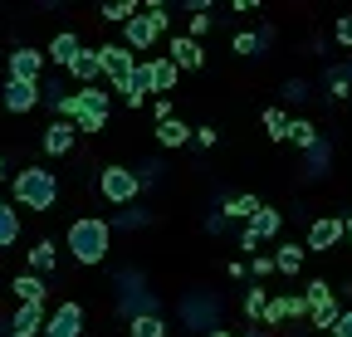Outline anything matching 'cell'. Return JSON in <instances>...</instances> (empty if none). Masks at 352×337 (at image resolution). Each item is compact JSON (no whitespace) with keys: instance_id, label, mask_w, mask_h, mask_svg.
<instances>
[{"instance_id":"obj_1","label":"cell","mask_w":352,"mask_h":337,"mask_svg":"<svg viewBox=\"0 0 352 337\" xmlns=\"http://www.w3.org/2000/svg\"><path fill=\"white\" fill-rule=\"evenodd\" d=\"M64 249L74 255V264H83V269L103 264L108 249H113V220H103V216H78V220L64 230Z\"/></svg>"},{"instance_id":"obj_2","label":"cell","mask_w":352,"mask_h":337,"mask_svg":"<svg viewBox=\"0 0 352 337\" xmlns=\"http://www.w3.org/2000/svg\"><path fill=\"white\" fill-rule=\"evenodd\" d=\"M10 196H15L20 210L50 216V210L59 205V176L50 172V166H20V172L10 176Z\"/></svg>"},{"instance_id":"obj_3","label":"cell","mask_w":352,"mask_h":337,"mask_svg":"<svg viewBox=\"0 0 352 337\" xmlns=\"http://www.w3.org/2000/svg\"><path fill=\"white\" fill-rule=\"evenodd\" d=\"M113 288H118L113 303H118V313H122L127 323H132V318H152V313H162V308H157V288H152L138 269H118V274H113Z\"/></svg>"},{"instance_id":"obj_4","label":"cell","mask_w":352,"mask_h":337,"mask_svg":"<svg viewBox=\"0 0 352 337\" xmlns=\"http://www.w3.org/2000/svg\"><path fill=\"white\" fill-rule=\"evenodd\" d=\"M98 196L108 200V205H138V196H142V181H138V166H118V161H108L103 172H98Z\"/></svg>"},{"instance_id":"obj_5","label":"cell","mask_w":352,"mask_h":337,"mask_svg":"<svg viewBox=\"0 0 352 337\" xmlns=\"http://www.w3.org/2000/svg\"><path fill=\"white\" fill-rule=\"evenodd\" d=\"M166 25H171V15H166V5H147L138 20H132L127 30H122V45L132 49V54H152V45L166 34Z\"/></svg>"},{"instance_id":"obj_6","label":"cell","mask_w":352,"mask_h":337,"mask_svg":"<svg viewBox=\"0 0 352 337\" xmlns=\"http://www.w3.org/2000/svg\"><path fill=\"white\" fill-rule=\"evenodd\" d=\"M44 69H50V54L34 49V45H15L6 54V78H15V83H44L50 78Z\"/></svg>"},{"instance_id":"obj_7","label":"cell","mask_w":352,"mask_h":337,"mask_svg":"<svg viewBox=\"0 0 352 337\" xmlns=\"http://www.w3.org/2000/svg\"><path fill=\"white\" fill-rule=\"evenodd\" d=\"M98 54H103V78L113 83V93H122L127 83L138 78V64H142V59L132 54L122 39H118V45H98Z\"/></svg>"},{"instance_id":"obj_8","label":"cell","mask_w":352,"mask_h":337,"mask_svg":"<svg viewBox=\"0 0 352 337\" xmlns=\"http://www.w3.org/2000/svg\"><path fill=\"white\" fill-rule=\"evenodd\" d=\"M342 240H347L342 216H318V220H308V240H303V249H308V255H328V249H338Z\"/></svg>"},{"instance_id":"obj_9","label":"cell","mask_w":352,"mask_h":337,"mask_svg":"<svg viewBox=\"0 0 352 337\" xmlns=\"http://www.w3.org/2000/svg\"><path fill=\"white\" fill-rule=\"evenodd\" d=\"M83 332H88V313L78 299H64L50 313V327H44V337H83Z\"/></svg>"},{"instance_id":"obj_10","label":"cell","mask_w":352,"mask_h":337,"mask_svg":"<svg viewBox=\"0 0 352 337\" xmlns=\"http://www.w3.org/2000/svg\"><path fill=\"white\" fill-rule=\"evenodd\" d=\"M279 230H284V216H279L274 205H264L259 216H254V220L240 230V249H259L264 240H279Z\"/></svg>"},{"instance_id":"obj_11","label":"cell","mask_w":352,"mask_h":337,"mask_svg":"<svg viewBox=\"0 0 352 337\" xmlns=\"http://www.w3.org/2000/svg\"><path fill=\"white\" fill-rule=\"evenodd\" d=\"M166 59L182 73H201L206 69V49H201V39H191V34H171L166 39Z\"/></svg>"},{"instance_id":"obj_12","label":"cell","mask_w":352,"mask_h":337,"mask_svg":"<svg viewBox=\"0 0 352 337\" xmlns=\"http://www.w3.org/2000/svg\"><path fill=\"white\" fill-rule=\"evenodd\" d=\"M0 103H6V113L25 117V113H34V108L44 103V93H39V83H15V78H6V83H0Z\"/></svg>"},{"instance_id":"obj_13","label":"cell","mask_w":352,"mask_h":337,"mask_svg":"<svg viewBox=\"0 0 352 337\" xmlns=\"http://www.w3.org/2000/svg\"><path fill=\"white\" fill-rule=\"evenodd\" d=\"M182 318H186L191 327H206V337L220 327V308H215V299H210V293H186V303H182Z\"/></svg>"},{"instance_id":"obj_14","label":"cell","mask_w":352,"mask_h":337,"mask_svg":"<svg viewBox=\"0 0 352 337\" xmlns=\"http://www.w3.org/2000/svg\"><path fill=\"white\" fill-rule=\"evenodd\" d=\"M74 142H78V128L69 117H54L50 128L39 132V147H44V156H69L74 152Z\"/></svg>"},{"instance_id":"obj_15","label":"cell","mask_w":352,"mask_h":337,"mask_svg":"<svg viewBox=\"0 0 352 337\" xmlns=\"http://www.w3.org/2000/svg\"><path fill=\"white\" fill-rule=\"evenodd\" d=\"M294 318H314L308 299H303V293H279V299H270V313H264V327H279V323H294Z\"/></svg>"},{"instance_id":"obj_16","label":"cell","mask_w":352,"mask_h":337,"mask_svg":"<svg viewBox=\"0 0 352 337\" xmlns=\"http://www.w3.org/2000/svg\"><path fill=\"white\" fill-rule=\"evenodd\" d=\"M44 327H50L44 303H15V313H10V337H44Z\"/></svg>"},{"instance_id":"obj_17","label":"cell","mask_w":352,"mask_h":337,"mask_svg":"<svg viewBox=\"0 0 352 337\" xmlns=\"http://www.w3.org/2000/svg\"><path fill=\"white\" fill-rule=\"evenodd\" d=\"M44 54H50V64H54L59 73H69V69L78 64V54H83V39H78V30H59V34L50 39V49H44Z\"/></svg>"},{"instance_id":"obj_18","label":"cell","mask_w":352,"mask_h":337,"mask_svg":"<svg viewBox=\"0 0 352 337\" xmlns=\"http://www.w3.org/2000/svg\"><path fill=\"white\" fill-rule=\"evenodd\" d=\"M25 264H30V274L50 279V274H54V264H59V244H54L50 235H39V240L25 249Z\"/></svg>"},{"instance_id":"obj_19","label":"cell","mask_w":352,"mask_h":337,"mask_svg":"<svg viewBox=\"0 0 352 337\" xmlns=\"http://www.w3.org/2000/svg\"><path fill=\"white\" fill-rule=\"evenodd\" d=\"M69 78L78 83V89H94V83L103 78V54H98L94 45H83V54H78V64L69 69Z\"/></svg>"},{"instance_id":"obj_20","label":"cell","mask_w":352,"mask_h":337,"mask_svg":"<svg viewBox=\"0 0 352 337\" xmlns=\"http://www.w3.org/2000/svg\"><path fill=\"white\" fill-rule=\"evenodd\" d=\"M270 45H274V30H270V25H259V30H245V34H235V45H230V49H235L240 59H259V54L270 49Z\"/></svg>"},{"instance_id":"obj_21","label":"cell","mask_w":352,"mask_h":337,"mask_svg":"<svg viewBox=\"0 0 352 337\" xmlns=\"http://www.w3.org/2000/svg\"><path fill=\"white\" fill-rule=\"evenodd\" d=\"M10 293H15V303H44L50 299V283H44L39 274H15V283H10Z\"/></svg>"},{"instance_id":"obj_22","label":"cell","mask_w":352,"mask_h":337,"mask_svg":"<svg viewBox=\"0 0 352 337\" xmlns=\"http://www.w3.org/2000/svg\"><path fill=\"white\" fill-rule=\"evenodd\" d=\"M186 142H196L191 122H182V117H171V122H157V147L176 152V147H186Z\"/></svg>"},{"instance_id":"obj_23","label":"cell","mask_w":352,"mask_h":337,"mask_svg":"<svg viewBox=\"0 0 352 337\" xmlns=\"http://www.w3.org/2000/svg\"><path fill=\"white\" fill-rule=\"evenodd\" d=\"M220 210H226V220H245V225H250V220L259 216V210H264V200H259L254 191H240V196H230Z\"/></svg>"},{"instance_id":"obj_24","label":"cell","mask_w":352,"mask_h":337,"mask_svg":"<svg viewBox=\"0 0 352 337\" xmlns=\"http://www.w3.org/2000/svg\"><path fill=\"white\" fill-rule=\"evenodd\" d=\"M274 269H279L284 279H298V269H303V244H298V240L274 244Z\"/></svg>"},{"instance_id":"obj_25","label":"cell","mask_w":352,"mask_h":337,"mask_svg":"<svg viewBox=\"0 0 352 337\" xmlns=\"http://www.w3.org/2000/svg\"><path fill=\"white\" fill-rule=\"evenodd\" d=\"M39 93H44V108H50L54 117H59V113H64V103L74 98V93H69V78H64V73H50V78L39 83Z\"/></svg>"},{"instance_id":"obj_26","label":"cell","mask_w":352,"mask_h":337,"mask_svg":"<svg viewBox=\"0 0 352 337\" xmlns=\"http://www.w3.org/2000/svg\"><path fill=\"white\" fill-rule=\"evenodd\" d=\"M259 122H264V132H270V142H289V137H294V117H289L279 103H274V108H264Z\"/></svg>"},{"instance_id":"obj_27","label":"cell","mask_w":352,"mask_h":337,"mask_svg":"<svg viewBox=\"0 0 352 337\" xmlns=\"http://www.w3.org/2000/svg\"><path fill=\"white\" fill-rule=\"evenodd\" d=\"M240 313H245V323L264 327V313H270V293H264L259 283H250V288H245V303H240Z\"/></svg>"},{"instance_id":"obj_28","label":"cell","mask_w":352,"mask_h":337,"mask_svg":"<svg viewBox=\"0 0 352 337\" xmlns=\"http://www.w3.org/2000/svg\"><path fill=\"white\" fill-rule=\"evenodd\" d=\"M20 244V205L15 200H0V249Z\"/></svg>"},{"instance_id":"obj_29","label":"cell","mask_w":352,"mask_h":337,"mask_svg":"<svg viewBox=\"0 0 352 337\" xmlns=\"http://www.w3.org/2000/svg\"><path fill=\"white\" fill-rule=\"evenodd\" d=\"M323 83H328V98H347V93H352V59H347V64H333V69L323 73Z\"/></svg>"},{"instance_id":"obj_30","label":"cell","mask_w":352,"mask_h":337,"mask_svg":"<svg viewBox=\"0 0 352 337\" xmlns=\"http://www.w3.org/2000/svg\"><path fill=\"white\" fill-rule=\"evenodd\" d=\"M138 15H142L138 0H108V5H103V20H108V25H122V30L138 20Z\"/></svg>"},{"instance_id":"obj_31","label":"cell","mask_w":352,"mask_h":337,"mask_svg":"<svg viewBox=\"0 0 352 337\" xmlns=\"http://www.w3.org/2000/svg\"><path fill=\"white\" fill-rule=\"evenodd\" d=\"M127 337H166V318H162V313L132 318V323H127Z\"/></svg>"},{"instance_id":"obj_32","label":"cell","mask_w":352,"mask_h":337,"mask_svg":"<svg viewBox=\"0 0 352 337\" xmlns=\"http://www.w3.org/2000/svg\"><path fill=\"white\" fill-rule=\"evenodd\" d=\"M289 142H294V147H303V152H314V147L323 142V132H318L308 117H294V137H289Z\"/></svg>"},{"instance_id":"obj_33","label":"cell","mask_w":352,"mask_h":337,"mask_svg":"<svg viewBox=\"0 0 352 337\" xmlns=\"http://www.w3.org/2000/svg\"><path fill=\"white\" fill-rule=\"evenodd\" d=\"M142 225H152V210L142 205H127L122 216H113V230H142Z\"/></svg>"},{"instance_id":"obj_34","label":"cell","mask_w":352,"mask_h":337,"mask_svg":"<svg viewBox=\"0 0 352 337\" xmlns=\"http://www.w3.org/2000/svg\"><path fill=\"white\" fill-rule=\"evenodd\" d=\"M328 156H333V152H328V142H318L314 152H303V166H308L303 176H314V181H318V176L328 172Z\"/></svg>"},{"instance_id":"obj_35","label":"cell","mask_w":352,"mask_h":337,"mask_svg":"<svg viewBox=\"0 0 352 337\" xmlns=\"http://www.w3.org/2000/svg\"><path fill=\"white\" fill-rule=\"evenodd\" d=\"M162 176H166V161H162V156H142V161H138V181H142V186H157Z\"/></svg>"},{"instance_id":"obj_36","label":"cell","mask_w":352,"mask_h":337,"mask_svg":"<svg viewBox=\"0 0 352 337\" xmlns=\"http://www.w3.org/2000/svg\"><path fill=\"white\" fill-rule=\"evenodd\" d=\"M308 308H323V303H333V288H328V279H308Z\"/></svg>"},{"instance_id":"obj_37","label":"cell","mask_w":352,"mask_h":337,"mask_svg":"<svg viewBox=\"0 0 352 337\" xmlns=\"http://www.w3.org/2000/svg\"><path fill=\"white\" fill-rule=\"evenodd\" d=\"M279 98H284V103H303V98H308V78H289L284 89H279Z\"/></svg>"},{"instance_id":"obj_38","label":"cell","mask_w":352,"mask_h":337,"mask_svg":"<svg viewBox=\"0 0 352 337\" xmlns=\"http://www.w3.org/2000/svg\"><path fill=\"white\" fill-rule=\"evenodd\" d=\"M270 274H279V269H274V255H254V259H250V279H254V283L270 279Z\"/></svg>"},{"instance_id":"obj_39","label":"cell","mask_w":352,"mask_h":337,"mask_svg":"<svg viewBox=\"0 0 352 337\" xmlns=\"http://www.w3.org/2000/svg\"><path fill=\"white\" fill-rule=\"evenodd\" d=\"M333 39L342 49H352V15H338V25H333Z\"/></svg>"},{"instance_id":"obj_40","label":"cell","mask_w":352,"mask_h":337,"mask_svg":"<svg viewBox=\"0 0 352 337\" xmlns=\"http://www.w3.org/2000/svg\"><path fill=\"white\" fill-rule=\"evenodd\" d=\"M215 142H220V132L210 128V122H201V128H196V147H201V152H210Z\"/></svg>"},{"instance_id":"obj_41","label":"cell","mask_w":352,"mask_h":337,"mask_svg":"<svg viewBox=\"0 0 352 337\" xmlns=\"http://www.w3.org/2000/svg\"><path fill=\"white\" fill-rule=\"evenodd\" d=\"M226 210H210V216H206V235H226Z\"/></svg>"},{"instance_id":"obj_42","label":"cell","mask_w":352,"mask_h":337,"mask_svg":"<svg viewBox=\"0 0 352 337\" xmlns=\"http://www.w3.org/2000/svg\"><path fill=\"white\" fill-rule=\"evenodd\" d=\"M152 117H157V122H171V117H176V113H171V98H157V103H152Z\"/></svg>"},{"instance_id":"obj_43","label":"cell","mask_w":352,"mask_h":337,"mask_svg":"<svg viewBox=\"0 0 352 337\" xmlns=\"http://www.w3.org/2000/svg\"><path fill=\"white\" fill-rule=\"evenodd\" d=\"M210 30V15H191V39H201Z\"/></svg>"},{"instance_id":"obj_44","label":"cell","mask_w":352,"mask_h":337,"mask_svg":"<svg viewBox=\"0 0 352 337\" xmlns=\"http://www.w3.org/2000/svg\"><path fill=\"white\" fill-rule=\"evenodd\" d=\"M333 337H352V308L338 318V327H333Z\"/></svg>"},{"instance_id":"obj_45","label":"cell","mask_w":352,"mask_h":337,"mask_svg":"<svg viewBox=\"0 0 352 337\" xmlns=\"http://www.w3.org/2000/svg\"><path fill=\"white\" fill-rule=\"evenodd\" d=\"M230 279H250V264H240V259H230V269H226Z\"/></svg>"},{"instance_id":"obj_46","label":"cell","mask_w":352,"mask_h":337,"mask_svg":"<svg viewBox=\"0 0 352 337\" xmlns=\"http://www.w3.org/2000/svg\"><path fill=\"white\" fill-rule=\"evenodd\" d=\"M10 176H15V172H10V161H6V156H0V186H6Z\"/></svg>"},{"instance_id":"obj_47","label":"cell","mask_w":352,"mask_h":337,"mask_svg":"<svg viewBox=\"0 0 352 337\" xmlns=\"http://www.w3.org/2000/svg\"><path fill=\"white\" fill-rule=\"evenodd\" d=\"M0 337H10V318L6 313H0Z\"/></svg>"},{"instance_id":"obj_48","label":"cell","mask_w":352,"mask_h":337,"mask_svg":"<svg viewBox=\"0 0 352 337\" xmlns=\"http://www.w3.org/2000/svg\"><path fill=\"white\" fill-rule=\"evenodd\" d=\"M245 337H270V327H250V332H245Z\"/></svg>"},{"instance_id":"obj_49","label":"cell","mask_w":352,"mask_h":337,"mask_svg":"<svg viewBox=\"0 0 352 337\" xmlns=\"http://www.w3.org/2000/svg\"><path fill=\"white\" fill-rule=\"evenodd\" d=\"M342 225H347V244H352V210H347V216H342Z\"/></svg>"},{"instance_id":"obj_50","label":"cell","mask_w":352,"mask_h":337,"mask_svg":"<svg viewBox=\"0 0 352 337\" xmlns=\"http://www.w3.org/2000/svg\"><path fill=\"white\" fill-rule=\"evenodd\" d=\"M210 337H235V332H226V327H215V332H210Z\"/></svg>"}]
</instances>
